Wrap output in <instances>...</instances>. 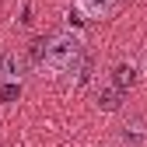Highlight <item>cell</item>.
<instances>
[{
  "instance_id": "obj_1",
  "label": "cell",
  "mask_w": 147,
  "mask_h": 147,
  "mask_svg": "<svg viewBox=\"0 0 147 147\" xmlns=\"http://www.w3.org/2000/svg\"><path fill=\"white\" fill-rule=\"evenodd\" d=\"M84 60V42H81V35L77 32H53L46 46H42V60L39 67L49 74V77H60V74H70V70H77V63Z\"/></svg>"
},
{
  "instance_id": "obj_2",
  "label": "cell",
  "mask_w": 147,
  "mask_h": 147,
  "mask_svg": "<svg viewBox=\"0 0 147 147\" xmlns=\"http://www.w3.org/2000/svg\"><path fill=\"white\" fill-rule=\"evenodd\" d=\"M25 74H28V56L25 53H4V56H0V81L21 84Z\"/></svg>"
},
{
  "instance_id": "obj_3",
  "label": "cell",
  "mask_w": 147,
  "mask_h": 147,
  "mask_svg": "<svg viewBox=\"0 0 147 147\" xmlns=\"http://www.w3.org/2000/svg\"><path fill=\"white\" fill-rule=\"evenodd\" d=\"M119 7V0H74V11H77L84 21H102V18H109Z\"/></svg>"
},
{
  "instance_id": "obj_4",
  "label": "cell",
  "mask_w": 147,
  "mask_h": 147,
  "mask_svg": "<svg viewBox=\"0 0 147 147\" xmlns=\"http://www.w3.org/2000/svg\"><path fill=\"white\" fill-rule=\"evenodd\" d=\"M123 144H130V147H140L144 140H147V123L144 119H130V123H126L123 126Z\"/></svg>"
},
{
  "instance_id": "obj_5",
  "label": "cell",
  "mask_w": 147,
  "mask_h": 147,
  "mask_svg": "<svg viewBox=\"0 0 147 147\" xmlns=\"http://www.w3.org/2000/svg\"><path fill=\"white\" fill-rule=\"evenodd\" d=\"M98 109L102 112H119L123 109V91L112 84V88H102L98 91Z\"/></svg>"
},
{
  "instance_id": "obj_6",
  "label": "cell",
  "mask_w": 147,
  "mask_h": 147,
  "mask_svg": "<svg viewBox=\"0 0 147 147\" xmlns=\"http://www.w3.org/2000/svg\"><path fill=\"white\" fill-rule=\"evenodd\" d=\"M133 81H137V70H133L130 63H119V67H116V88H119V91H126Z\"/></svg>"
},
{
  "instance_id": "obj_7",
  "label": "cell",
  "mask_w": 147,
  "mask_h": 147,
  "mask_svg": "<svg viewBox=\"0 0 147 147\" xmlns=\"http://www.w3.org/2000/svg\"><path fill=\"white\" fill-rule=\"evenodd\" d=\"M18 98H21V84L0 81V102H18Z\"/></svg>"
}]
</instances>
